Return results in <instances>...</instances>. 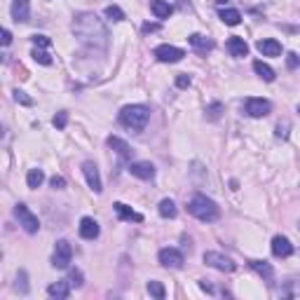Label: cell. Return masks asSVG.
I'll use <instances>...</instances> for the list:
<instances>
[{"instance_id": "obj_1", "label": "cell", "mask_w": 300, "mask_h": 300, "mask_svg": "<svg viewBox=\"0 0 300 300\" xmlns=\"http://www.w3.org/2000/svg\"><path fill=\"white\" fill-rule=\"evenodd\" d=\"M73 33L89 50H106L108 45L106 24L101 22L94 12H78L73 17Z\"/></svg>"}, {"instance_id": "obj_2", "label": "cell", "mask_w": 300, "mask_h": 300, "mask_svg": "<svg viewBox=\"0 0 300 300\" xmlns=\"http://www.w3.org/2000/svg\"><path fill=\"white\" fill-rule=\"evenodd\" d=\"M188 211L202 223H213V221H218V216H221L218 204L213 200H209L206 195H195L192 200H190V204H188Z\"/></svg>"}, {"instance_id": "obj_3", "label": "cell", "mask_w": 300, "mask_h": 300, "mask_svg": "<svg viewBox=\"0 0 300 300\" xmlns=\"http://www.w3.org/2000/svg\"><path fill=\"white\" fill-rule=\"evenodd\" d=\"M150 120V111L141 103H132V106H124L120 111V122L127 129H134V132H141V129L148 124Z\"/></svg>"}, {"instance_id": "obj_4", "label": "cell", "mask_w": 300, "mask_h": 300, "mask_svg": "<svg viewBox=\"0 0 300 300\" xmlns=\"http://www.w3.org/2000/svg\"><path fill=\"white\" fill-rule=\"evenodd\" d=\"M73 261V246L71 242H66V239H59L54 246V256H52V265L56 267V270H66L68 265H71Z\"/></svg>"}, {"instance_id": "obj_5", "label": "cell", "mask_w": 300, "mask_h": 300, "mask_svg": "<svg viewBox=\"0 0 300 300\" xmlns=\"http://www.w3.org/2000/svg\"><path fill=\"white\" fill-rule=\"evenodd\" d=\"M14 216L19 218V225H22V228L26 230L28 234H35V232L40 230L38 216H33V213L28 211V206H26V204H17V206H14Z\"/></svg>"}, {"instance_id": "obj_6", "label": "cell", "mask_w": 300, "mask_h": 300, "mask_svg": "<svg viewBox=\"0 0 300 300\" xmlns=\"http://www.w3.org/2000/svg\"><path fill=\"white\" fill-rule=\"evenodd\" d=\"M157 261H160L162 267H172V270H181L185 263L183 253L178 249H172V246H167V249H160V253H157Z\"/></svg>"}, {"instance_id": "obj_7", "label": "cell", "mask_w": 300, "mask_h": 300, "mask_svg": "<svg viewBox=\"0 0 300 300\" xmlns=\"http://www.w3.org/2000/svg\"><path fill=\"white\" fill-rule=\"evenodd\" d=\"M204 263L206 265H211V267H216V270H221V272H234V263H232V258H228V256H223V253H218V251H204Z\"/></svg>"}, {"instance_id": "obj_8", "label": "cell", "mask_w": 300, "mask_h": 300, "mask_svg": "<svg viewBox=\"0 0 300 300\" xmlns=\"http://www.w3.org/2000/svg\"><path fill=\"white\" fill-rule=\"evenodd\" d=\"M153 54H155V59L162 63H178L185 56V52L181 50V47H174V45H160V47H155Z\"/></svg>"}, {"instance_id": "obj_9", "label": "cell", "mask_w": 300, "mask_h": 300, "mask_svg": "<svg viewBox=\"0 0 300 300\" xmlns=\"http://www.w3.org/2000/svg\"><path fill=\"white\" fill-rule=\"evenodd\" d=\"M244 111H246V115H249V117H265V115H270L272 106H270V101H267V99L251 96V99H246Z\"/></svg>"}, {"instance_id": "obj_10", "label": "cell", "mask_w": 300, "mask_h": 300, "mask_svg": "<svg viewBox=\"0 0 300 300\" xmlns=\"http://www.w3.org/2000/svg\"><path fill=\"white\" fill-rule=\"evenodd\" d=\"M82 174H84V178H87L89 188L99 195L101 190H103V183H101V176H99V167H96L92 160H87V162H82Z\"/></svg>"}, {"instance_id": "obj_11", "label": "cell", "mask_w": 300, "mask_h": 300, "mask_svg": "<svg viewBox=\"0 0 300 300\" xmlns=\"http://www.w3.org/2000/svg\"><path fill=\"white\" fill-rule=\"evenodd\" d=\"M12 19L17 24L28 22V14H31V0H12Z\"/></svg>"}, {"instance_id": "obj_12", "label": "cell", "mask_w": 300, "mask_h": 300, "mask_svg": "<svg viewBox=\"0 0 300 300\" xmlns=\"http://www.w3.org/2000/svg\"><path fill=\"white\" fill-rule=\"evenodd\" d=\"M129 174L141 178V181H150V178L155 176V167L150 162H132L129 164Z\"/></svg>"}, {"instance_id": "obj_13", "label": "cell", "mask_w": 300, "mask_h": 300, "mask_svg": "<svg viewBox=\"0 0 300 300\" xmlns=\"http://www.w3.org/2000/svg\"><path fill=\"white\" fill-rule=\"evenodd\" d=\"M256 47H258V52H261L263 56H279V54H282V42H279V40H274V38L258 40Z\"/></svg>"}, {"instance_id": "obj_14", "label": "cell", "mask_w": 300, "mask_h": 300, "mask_svg": "<svg viewBox=\"0 0 300 300\" xmlns=\"http://www.w3.org/2000/svg\"><path fill=\"white\" fill-rule=\"evenodd\" d=\"M272 253H274L277 258H289L291 253H293V244H291L286 237L277 234V237L272 239Z\"/></svg>"}, {"instance_id": "obj_15", "label": "cell", "mask_w": 300, "mask_h": 300, "mask_svg": "<svg viewBox=\"0 0 300 300\" xmlns=\"http://www.w3.org/2000/svg\"><path fill=\"white\" fill-rule=\"evenodd\" d=\"M225 47H228V52L232 56H237V59H242V56L249 54V45L244 42V38H239V35H232V38H228Z\"/></svg>"}, {"instance_id": "obj_16", "label": "cell", "mask_w": 300, "mask_h": 300, "mask_svg": "<svg viewBox=\"0 0 300 300\" xmlns=\"http://www.w3.org/2000/svg\"><path fill=\"white\" fill-rule=\"evenodd\" d=\"M71 279H61V282L52 284L50 289H47V293H50V298H56V300H66L68 295H71Z\"/></svg>"}, {"instance_id": "obj_17", "label": "cell", "mask_w": 300, "mask_h": 300, "mask_svg": "<svg viewBox=\"0 0 300 300\" xmlns=\"http://www.w3.org/2000/svg\"><path fill=\"white\" fill-rule=\"evenodd\" d=\"M99 223L94 221V218H89V216H84L82 221H80V237L82 239H96L99 237Z\"/></svg>"}, {"instance_id": "obj_18", "label": "cell", "mask_w": 300, "mask_h": 300, "mask_svg": "<svg viewBox=\"0 0 300 300\" xmlns=\"http://www.w3.org/2000/svg\"><path fill=\"white\" fill-rule=\"evenodd\" d=\"M108 148L115 150V153L122 157V160H129V157H132V153H134V150L129 148V143H124L120 136H108Z\"/></svg>"}, {"instance_id": "obj_19", "label": "cell", "mask_w": 300, "mask_h": 300, "mask_svg": "<svg viewBox=\"0 0 300 300\" xmlns=\"http://www.w3.org/2000/svg\"><path fill=\"white\" fill-rule=\"evenodd\" d=\"M150 10H153V14H155L157 19H169L174 7L169 5L167 0H150Z\"/></svg>"}, {"instance_id": "obj_20", "label": "cell", "mask_w": 300, "mask_h": 300, "mask_svg": "<svg viewBox=\"0 0 300 300\" xmlns=\"http://www.w3.org/2000/svg\"><path fill=\"white\" fill-rule=\"evenodd\" d=\"M113 206H115V213H117L120 218H122V221H136V223L143 221V216H141V213H136V211L132 209V206L122 204V202H115Z\"/></svg>"}, {"instance_id": "obj_21", "label": "cell", "mask_w": 300, "mask_h": 300, "mask_svg": "<svg viewBox=\"0 0 300 300\" xmlns=\"http://www.w3.org/2000/svg\"><path fill=\"white\" fill-rule=\"evenodd\" d=\"M188 42L192 45L195 50H200V52H211L213 50V40L206 38V35H202V33H192L188 38Z\"/></svg>"}, {"instance_id": "obj_22", "label": "cell", "mask_w": 300, "mask_h": 300, "mask_svg": "<svg viewBox=\"0 0 300 300\" xmlns=\"http://www.w3.org/2000/svg\"><path fill=\"white\" fill-rule=\"evenodd\" d=\"M221 22L225 26H237V24H242V14L234 7H225V10H221Z\"/></svg>"}, {"instance_id": "obj_23", "label": "cell", "mask_w": 300, "mask_h": 300, "mask_svg": "<svg viewBox=\"0 0 300 300\" xmlns=\"http://www.w3.org/2000/svg\"><path fill=\"white\" fill-rule=\"evenodd\" d=\"M253 71H256V75H258V78H263L265 82H272V80H274V71L267 66V63H263L261 59H258V61H253Z\"/></svg>"}, {"instance_id": "obj_24", "label": "cell", "mask_w": 300, "mask_h": 300, "mask_svg": "<svg viewBox=\"0 0 300 300\" xmlns=\"http://www.w3.org/2000/svg\"><path fill=\"white\" fill-rule=\"evenodd\" d=\"M249 265L253 267L261 277H265V279H272L274 277V270H272V265H270V263H265V261H251Z\"/></svg>"}, {"instance_id": "obj_25", "label": "cell", "mask_w": 300, "mask_h": 300, "mask_svg": "<svg viewBox=\"0 0 300 300\" xmlns=\"http://www.w3.org/2000/svg\"><path fill=\"white\" fill-rule=\"evenodd\" d=\"M157 211H160L162 218H176L178 209H176V204H174L172 200H162L160 206H157Z\"/></svg>"}, {"instance_id": "obj_26", "label": "cell", "mask_w": 300, "mask_h": 300, "mask_svg": "<svg viewBox=\"0 0 300 300\" xmlns=\"http://www.w3.org/2000/svg\"><path fill=\"white\" fill-rule=\"evenodd\" d=\"M145 289H148V293L153 295V298H157V300H164V295H167L164 286H162L160 282H155V279H150V282L145 284Z\"/></svg>"}, {"instance_id": "obj_27", "label": "cell", "mask_w": 300, "mask_h": 300, "mask_svg": "<svg viewBox=\"0 0 300 300\" xmlns=\"http://www.w3.org/2000/svg\"><path fill=\"white\" fill-rule=\"evenodd\" d=\"M42 181H45L42 169H31V172H28V176H26L28 188H40V185H42Z\"/></svg>"}, {"instance_id": "obj_28", "label": "cell", "mask_w": 300, "mask_h": 300, "mask_svg": "<svg viewBox=\"0 0 300 300\" xmlns=\"http://www.w3.org/2000/svg\"><path fill=\"white\" fill-rule=\"evenodd\" d=\"M106 17L111 19V22H124V12L120 10L117 5H108L106 7Z\"/></svg>"}, {"instance_id": "obj_29", "label": "cell", "mask_w": 300, "mask_h": 300, "mask_svg": "<svg viewBox=\"0 0 300 300\" xmlns=\"http://www.w3.org/2000/svg\"><path fill=\"white\" fill-rule=\"evenodd\" d=\"M33 59L38 63H42V66H52V56L47 54L45 50H40V47H35V50H33Z\"/></svg>"}, {"instance_id": "obj_30", "label": "cell", "mask_w": 300, "mask_h": 300, "mask_svg": "<svg viewBox=\"0 0 300 300\" xmlns=\"http://www.w3.org/2000/svg\"><path fill=\"white\" fill-rule=\"evenodd\" d=\"M12 94H14V101H17V103H22V106H31V103H33V99H31V96H26V92H22V89H14Z\"/></svg>"}, {"instance_id": "obj_31", "label": "cell", "mask_w": 300, "mask_h": 300, "mask_svg": "<svg viewBox=\"0 0 300 300\" xmlns=\"http://www.w3.org/2000/svg\"><path fill=\"white\" fill-rule=\"evenodd\" d=\"M52 124H54L56 129H66V124H68V113H56L54 115V120H52Z\"/></svg>"}, {"instance_id": "obj_32", "label": "cell", "mask_w": 300, "mask_h": 300, "mask_svg": "<svg viewBox=\"0 0 300 300\" xmlns=\"http://www.w3.org/2000/svg\"><path fill=\"white\" fill-rule=\"evenodd\" d=\"M221 111H223L221 103H211V106L206 108V120H218V117H221Z\"/></svg>"}, {"instance_id": "obj_33", "label": "cell", "mask_w": 300, "mask_h": 300, "mask_svg": "<svg viewBox=\"0 0 300 300\" xmlns=\"http://www.w3.org/2000/svg\"><path fill=\"white\" fill-rule=\"evenodd\" d=\"M31 40H33L35 47H50V45H52V40L47 38V35H38V33H35Z\"/></svg>"}, {"instance_id": "obj_34", "label": "cell", "mask_w": 300, "mask_h": 300, "mask_svg": "<svg viewBox=\"0 0 300 300\" xmlns=\"http://www.w3.org/2000/svg\"><path fill=\"white\" fill-rule=\"evenodd\" d=\"M50 185L54 190H61V188H66V178H63V176H52L50 178Z\"/></svg>"}, {"instance_id": "obj_35", "label": "cell", "mask_w": 300, "mask_h": 300, "mask_svg": "<svg viewBox=\"0 0 300 300\" xmlns=\"http://www.w3.org/2000/svg\"><path fill=\"white\" fill-rule=\"evenodd\" d=\"M286 66H289L291 71H293V68H298V66H300V56L295 54V52H291V54L286 56Z\"/></svg>"}, {"instance_id": "obj_36", "label": "cell", "mask_w": 300, "mask_h": 300, "mask_svg": "<svg viewBox=\"0 0 300 300\" xmlns=\"http://www.w3.org/2000/svg\"><path fill=\"white\" fill-rule=\"evenodd\" d=\"M17 289L22 291V293H28V284H26V272H19V279H17Z\"/></svg>"}, {"instance_id": "obj_37", "label": "cell", "mask_w": 300, "mask_h": 300, "mask_svg": "<svg viewBox=\"0 0 300 300\" xmlns=\"http://www.w3.org/2000/svg\"><path fill=\"white\" fill-rule=\"evenodd\" d=\"M71 284L75 286V289H80V286H82V272H80V270H73V272H71Z\"/></svg>"}, {"instance_id": "obj_38", "label": "cell", "mask_w": 300, "mask_h": 300, "mask_svg": "<svg viewBox=\"0 0 300 300\" xmlns=\"http://www.w3.org/2000/svg\"><path fill=\"white\" fill-rule=\"evenodd\" d=\"M190 82H192V80H190V75H178V78H176V87L178 89H188Z\"/></svg>"}, {"instance_id": "obj_39", "label": "cell", "mask_w": 300, "mask_h": 300, "mask_svg": "<svg viewBox=\"0 0 300 300\" xmlns=\"http://www.w3.org/2000/svg\"><path fill=\"white\" fill-rule=\"evenodd\" d=\"M200 289H202V291H206V293H213V286H211L209 282H206V279H202V282H200Z\"/></svg>"}, {"instance_id": "obj_40", "label": "cell", "mask_w": 300, "mask_h": 300, "mask_svg": "<svg viewBox=\"0 0 300 300\" xmlns=\"http://www.w3.org/2000/svg\"><path fill=\"white\" fill-rule=\"evenodd\" d=\"M12 42V33H10V31H7V28H5V31H3V45H5V47H7V45H10Z\"/></svg>"}, {"instance_id": "obj_41", "label": "cell", "mask_w": 300, "mask_h": 300, "mask_svg": "<svg viewBox=\"0 0 300 300\" xmlns=\"http://www.w3.org/2000/svg\"><path fill=\"white\" fill-rule=\"evenodd\" d=\"M157 28H160L157 24H143V31H145V33H153V31H157Z\"/></svg>"}, {"instance_id": "obj_42", "label": "cell", "mask_w": 300, "mask_h": 300, "mask_svg": "<svg viewBox=\"0 0 300 300\" xmlns=\"http://www.w3.org/2000/svg\"><path fill=\"white\" fill-rule=\"evenodd\" d=\"M225 3H228V0H216V5H225Z\"/></svg>"}, {"instance_id": "obj_43", "label": "cell", "mask_w": 300, "mask_h": 300, "mask_svg": "<svg viewBox=\"0 0 300 300\" xmlns=\"http://www.w3.org/2000/svg\"><path fill=\"white\" fill-rule=\"evenodd\" d=\"M298 113H300V103H298Z\"/></svg>"}, {"instance_id": "obj_44", "label": "cell", "mask_w": 300, "mask_h": 300, "mask_svg": "<svg viewBox=\"0 0 300 300\" xmlns=\"http://www.w3.org/2000/svg\"><path fill=\"white\" fill-rule=\"evenodd\" d=\"M298 230H300V223H298Z\"/></svg>"}]
</instances>
